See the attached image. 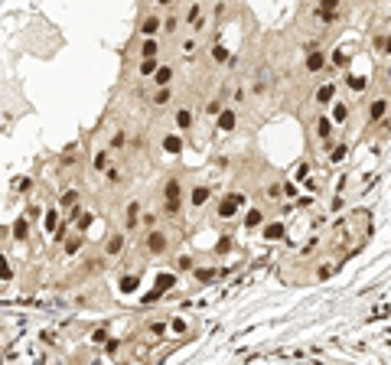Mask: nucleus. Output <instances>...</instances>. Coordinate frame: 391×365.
<instances>
[{
  "instance_id": "f257e3e1",
  "label": "nucleus",
  "mask_w": 391,
  "mask_h": 365,
  "mask_svg": "<svg viewBox=\"0 0 391 365\" xmlns=\"http://www.w3.org/2000/svg\"><path fill=\"white\" fill-rule=\"evenodd\" d=\"M163 209L170 212V216H180L183 202H180V180H166L163 186Z\"/></svg>"
},
{
  "instance_id": "f03ea898",
  "label": "nucleus",
  "mask_w": 391,
  "mask_h": 365,
  "mask_svg": "<svg viewBox=\"0 0 391 365\" xmlns=\"http://www.w3.org/2000/svg\"><path fill=\"white\" fill-rule=\"evenodd\" d=\"M323 69H326V52L310 42L307 46V72H323Z\"/></svg>"
},
{
  "instance_id": "7ed1b4c3",
  "label": "nucleus",
  "mask_w": 391,
  "mask_h": 365,
  "mask_svg": "<svg viewBox=\"0 0 391 365\" xmlns=\"http://www.w3.org/2000/svg\"><path fill=\"white\" fill-rule=\"evenodd\" d=\"M238 206H245V196H242V192L225 196V199H222V206H219V216H222V219H232L235 212H238Z\"/></svg>"
},
{
  "instance_id": "20e7f679",
  "label": "nucleus",
  "mask_w": 391,
  "mask_h": 365,
  "mask_svg": "<svg viewBox=\"0 0 391 365\" xmlns=\"http://www.w3.org/2000/svg\"><path fill=\"white\" fill-rule=\"evenodd\" d=\"M173 284H176V274H160V277H157V284H154V290H150L144 300H147V304H154V300L160 297V293H166V290L173 287Z\"/></svg>"
},
{
  "instance_id": "39448f33",
  "label": "nucleus",
  "mask_w": 391,
  "mask_h": 365,
  "mask_svg": "<svg viewBox=\"0 0 391 365\" xmlns=\"http://www.w3.org/2000/svg\"><path fill=\"white\" fill-rule=\"evenodd\" d=\"M186 23H189L192 33H202L206 30V16H202V4H192L189 10H186Z\"/></svg>"
},
{
  "instance_id": "423d86ee",
  "label": "nucleus",
  "mask_w": 391,
  "mask_h": 365,
  "mask_svg": "<svg viewBox=\"0 0 391 365\" xmlns=\"http://www.w3.org/2000/svg\"><path fill=\"white\" fill-rule=\"evenodd\" d=\"M388 108H391V101H388V98H375V101L368 104V124L381 121V118L388 114Z\"/></svg>"
},
{
  "instance_id": "0eeeda50",
  "label": "nucleus",
  "mask_w": 391,
  "mask_h": 365,
  "mask_svg": "<svg viewBox=\"0 0 391 365\" xmlns=\"http://www.w3.org/2000/svg\"><path fill=\"white\" fill-rule=\"evenodd\" d=\"M235 124H238V118H235L232 108H222V111L215 114V127L225 131V134H228V131H235Z\"/></svg>"
},
{
  "instance_id": "6e6552de",
  "label": "nucleus",
  "mask_w": 391,
  "mask_h": 365,
  "mask_svg": "<svg viewBox=\"0 0 391 365\" xmlns=\"http://www.w3.org/2000/svg\"><path fill=\"white\" fill-rule=\"evenodd\" d=\"M333 101H336V85L333 82L319 85L316 88V104H323V108H326V104H333Z\"/></svg>"
},
{
  "instance_id": "1a4fd4ad",
  "label": "nucleus",
  "mask_w": 391,
  "mask_h": 365,
  "mask_svg": "<svg viewBox=\"0 0 391 365\" xmlns=\"http://www.w3.org/2000/svg\"><path fill=\"white\" fill-rule=\"evenodd\" d=\"M147 248L154 254H163L166 251V235H163V231H150V235H147Z\"/></svg>"
},
{
  "instance_id": "9d476101",
  "label": "nucleus",
  "mask_w": 391,
  "mask_h": 365,
  "mask_svg": "<svg viewBox=\"0 0 391 365\" xmlns=\"http://www.w3.org/2000/svg\"><path fill=\"white\" fill-rule=\"evenodd\" d=\"M160 26H163V20H160V16H144V20H140V33H144V36H154V33L160 30Z\"/></svg>"
},
{
  "instance_id": "9b49d317",
  "label": "nucleus",
  "mask_w": 391,
  "mask_h": 365,
  "mask_svg": "<svg viewBox=\"0 0 391 365\" xmlns=\"http://www.w3.org/2000/svg\"><path fill=\"white\" fill-rule=\"evenodd\" d=\"M316 137L319 140H330L333 137V121L326 118V114H323V118H316Z\"/></svg>"
},
{
  "instance_id": "f8f14e48",
  "label": "nucleus",
  "mask_w": 391,
  "mask_h": 365,
  "mask_svg": "<svg viewBox=\"0 0 391 365\" xmlns=\"http://www.w3.org/2000/svg\"><path fill=\"white\" fill-rule=\"evenodd\" d=\"M163 150H166L170 157H180V150H183V140L176 137V134H166V137H163Z\"/></svg>"
},
{
  "instance_id": "ddd939ff",
  "label": "nucleus",
  "mask_w": 391,
  "mask_h": 365,
  "mask_svg": "<svg viewBox=\"0 0 391 365\" xmlns=\"http://www.w3.org/2000/svg\"><path fill=\"white\" fill-rule=\"evenodd\" d=\"M104 251H108V257L121 254V251H124V235H111V238H108V245H104Z\"/></svg>"
},
{
  "instance_id": "4468645a",
  "label": "nucleus",
  "mask_w": 391,
  "mask_h": 365,
  "mask_svg": "<svg viewBox=\"0 0 391 365\" xmlns=\"http://www.w3.org/2000/svg\"><path fill=\"white\" fill-rule=\"evenodd\" d=\"M157 52H160V46H157V39H144V42H140V56H144V59H157Z\"/></svg>"
},
{
  "instance_id": "2eb2a0df",
  "label": "nucleus",
  "mask_w": 391,
  "mask_h": 365,
  "mask_svg": "<svg viewBox=\"0 0 391 365\" xmlns=\"http://www.w3.org/2000/svg\"><path fill=\"white\" fill-rule=\"evenodd\" d=\"M176 127H180V131H189L192 127V111H176Z\"/></svg>"
},
{
  "instance_id": "dca6fc26",
  "label": "nucleus",
  "mask_w": 391,
  "mask_h": 365,
  "mask_svg": "<svg viewBox=\"0 0 391 365\" xmlns=\"http://www.w3.org/2000/svg\"><path fill=\"white\" fill-rule=\"evenodd\" d=\"M264 238H268V242H277V238H284V225H280V222L264 225Z\"/></svg>"
},
{
  "instance_id": "f3484780",
  "label": "nucleus",
  "mask_w": 391,
  "mask_h": 365,
  "mask_svg": "<svg viewBox=\"0 0 391 365\" xmlns=\"http://www.w3.org/2000/svg\"><path fill=\"white\" fill-rule=\"evenodd\" d=\"M264 222V216H261V209H251V212H245V228H257Z\"/></svg>"
},
{
  "instance_id": "a211bd4d",
  "label": "nucleus",
  "mask_w": 391,
  "mask_h": 365,
  "mask_svg": "<svg viewBox=\"0 0 391 365\" xmlns=\"http://www.w3.org/2000/svg\"><path fill=\"white\" fill-rule=\"evenodd\" d=\"M365 78H359V75H345V88H349V92H365Z\"/></svg>"
},
{
  "instance_id": "6ab92c4d",
  "label": "nucleus",
  "mask_w": 391,
  "mask_h": 365,
  "mask_svg": "<svg viewBox=\"0 0 391 365\" xmlns=\"http://www.w3.org/2000/svg\"><path fill=\"white\" fill-rule=\"evenodd\" d=\"M154 78H157V85H170V78H173V69H170V66H160Z\"/></svg>"
},
{
  "instance_id": "aec40b11",
  "label": "nucleus",
  "mask_w": 391,
  "mask_h": 365,
  "mask_svg": "<svg viewBox=\"0 0 391 365\" xmlns=\"http://www.w3.org/2000/svg\"><path fill=\"white\" fill-rule=\"evenodd\" d=\"M137 216H140V202H127V228L137 225Z\"/></svg>"
},
{
  "instance_id": "412c9836",
  "label": "nucleus",
  "mask_w": 391,
  "mask_h": 365,
  "mask_svg": "<svg viewBox=\"0 0 391 365\" xmlns=\"http://www.w3.org/2000/svg\"><path fill=\"white\" fill-rule=\"evenodd\" d=\"M189 199H192V206H202V202H206V199H209V189H206V186H196V189H192V196H189Z\"/></svg>"
},
{
  "instance_id": "4be33fe9",
  "label": "nucleus",
  "mask_w": 391,
  "mask_h": 365,
  "mask_svg": "<svg viewBox=\"0 0 391 365\" xmlns=\"http://www.w3.org/2000/svg\"><path fill=\"white\" fill-rule=\"evenodd\" d=\"M333 118H336V121H345V118H349V104H345V101H336Z\"/></svg>"
},
{
  "instance_id": "5701e85b",
  "label": "nucleus",
  "mask_w": 391,
  "mask_h": 365,
  "mask_svg": "<svg viewBox=\"0 0 391 365\" xmlns=\"http://www.w3.org/2000/svg\"><path fill=\"white\" fill-rule=\"evenodd\" d=\"M137 284H140V281L134 277V274H131V277H124V281H121V293H134Z\"/></svg>"
},
{
  "instance_id": "b1692460",
  "label": "nucleus",
  "mask_w": 391,
  "mask_h": 365,
  "mask_svg": "<svg viewBox=\"0 0 391 365\" xmlns=\"http://www.w3.org/2000/svg\"><path fill=\"white\" fill-rule=\"evenodd\" d=\"M212 59H215V62H228V49L222 46V42H215V46H212Z\"/></svg>"
},
{
  "instance_id": "393cba45",
  "label": "nucleus",
  "mask_w": 391,
  "mask_h": 365,
  "mask_svg": "<svg viewBox=\"0 0 391 365\" xmlns=\"http://www.w3.org/2000/svg\"><path fill=\"white\" fill-rule=\"evenodd\" d=\"M46 231H59V212H46Z\"/></svg>"
},
{
  "instance_id": "a878e982",
  "label": "nucleus",
  "mask_w": 391,
  "mask_h": 365,
  "mask_svg": "<svg viewBox=\"0 0 391 365\" xmlns=\"http://www.w3.org/2000/svg\"><path fill=\"white\" fill-rule=\"evenodd\" d=\"M154 104H170V88L166 85H160V92L154 95Z\"/></svg>"
},
{
  "instance_id": "bb28decb",
  "label": "nucleus",
  "mask_w": 391,
  "mask_h": 365,
  "mask_svg": "<svg viewBox=\"0 0 391 365\" xmlns=\"http://www.w3.org/2000/svg\"><path fill=\"white\" fill-rule=\"evenodd\" d=\"M26 228H30V225H26V219H16V225H13V238H20V242H23V238H26Z\"/></svg>"
},
{
  "instance_id": "cd10ccee",
  "label": "nucleus",
  "mask_w": 391,
  "mask_h": 365,
  "mask_svg": "<svg viewBox=\"0 0 391 365\" xmlns=\"http://www.w3.org/2000/svg\"><path fill=\"white\" fill-rule=\"evenodd\" d=\"M375 46H378L381 52H385V56H391V33H388V36H378V39H375Z\"/></svg>"
},
{
  "instance_id": "c85d7f7f",
  "label": "nucleus",
  "mask_w": 391,
  "mask_h": 365,
  "mask_svg": "<svg viewBox=\"0 0 391 365\" xmlns=\"http://www.w3.org/2000/svg\"><path fill=\"white\" fill-rule=\"evenodd\" d=\"M0 277H4V281H10V277H13V268L7 264V257H4V254H0Z\"/></svg>"
},
{
  "instance_id": "c756f323",
  "label": "nucleus",
  "mask_w": 391,
  "mask_h": 365,
  "mask_svg": "<svg viewBox=\"0 0 391 365\" xmlns=\"http://www.w3.org/2000/svg\"><path fill=\"white\" fill-rule=\"evenodd\" d=\"M150 72H157V62L154 59H144V62H140V75H150Z\"/></svg>"
},
{
  "instance_id": "7c9ffc66",
  "label": "nucleus",
  "mask_w": 391,
  "mask_h": 365,
  "mask_svg": "<svg viewBox=\"0 0 391 365\" xmlns=\"http://www.w3.org/2000/svg\"><path fill=\"white\" fill-rule=\"evenodd\" d=\"M176 26H180V20H176V16H166V20H163V30H166V33H176Z\"/></svg>"
},
{
  "instance_id": "2f4dec72",
  "label": "nucleus",
  "mask_w": 391,
  "mask_h": 365,
  "mask_svg": "<svg viewBox=\"0 0 391 365\" xmlns=\"http://www.w3.org/2000/svg\"><path fill=\"white\" fill-rule=\"evenodd\" d=\"M206 111H209V114H219V111H222V98H212V101L206 104Z\"/></svg>"
},
{
  "instance_id": "473e14b6",
  "label": "nucleus",
  "mask_w": 391,
  "mask_h": 365,
  "mask_svg": "<svg viewBox=\"0 0 391 365\" xmlns=\"http://www.w3.org/2000/svg\"><path fill=\"white\" fill-rule=\"evenodd\" d=\"M95 170H108V154H98L95 157Z\"/></svg>"
},
{
  "instance_id": "72a5a7b5",
  "label": "nucleus",
  "mask_w": 391,
  "mask_h": 365,
  "mask_svg": "<svg viewBox=\"0 0 391 365\" xmlns=\"http://www.w3.org/2000/svg\"><path fill=\"white\" fill-rule=\"evenodd\" d=\"M75 202H78V192H66V196H62V206H69V209H72Z\"/></svg>"
},
{
  "instance_id": "f704fd0d",
  "label": "nucleus",
  "mask_w": 391,
  "mask_h": 365,
  "mask_svg": "<svg viewBox=\"0 0 391 365\" xmlns=\"http://www.w3.org/2000/svg\"><path fill=\"white\" fill-rule=\"evenodd\" d=\"M196 277H199V281H212V277H215V271H212V268H202V271H196Z\"/></svg>"
},
{
  "instance_id": "c9c22d12",
  "label": "nucleus",
  "mask_w": 391,
  "mask_h": 365,
  "mask_svg": "<svg viewBox=\"0 0 391 365\" xmlns=\"http://www.w3.org/2000/svg\"><path fill=\"white\" fill-rule=\"evenodd\" d=\"M104 349H108V355H114L121 349V339H108V346H104Z\"/></svg>"
},
{
  "instance_id": "e433bc0d",
  "label": "nucleus",
  "mask_w": 391,
  "mask_h": 365,
  "mask_svg": "<svg viewBox=\"0 0 391 365\" xmlns=\"http://www.w3.org/2000/svg\"><path fill=\"white\" fill-rule=\"evenodd\" d=\"M92 339H95V342H108V333H104V329H95Z\"/></svg>"
},
{
  "instance_id": "4c0bfd02",
  "label": "nucleus",
  "mask_w": 391,
  "mask_h": 365,
  "mask_svg": "<svg viewBox=\"0 0 391 365\" xmlns=\"http://www.w3.org/2000/svg\"><path fill=\"white\" fill-rule=\"evenodd\" d=\"M92 222H95V216H88V212H85V216L78 219V228H88V225H92Z\"/></svg>"
},
{
  "instance_id": "58836bf2",
  "label": "nucleus",
  "mask_w": 391,
  "mask_h": 365,
  "mask_svg": "<svg viewBox=\"0 0 391 365\" xmlns=\"http://www.w3.org/2000/svg\"><path fill=\"white\" fill-rule=\"evenodd\" d=\"M183 52H186V56H192V52H196V42L186 39V42H183Z\"/></svg>"
},
{
  "instance_id": "ea45409f",
  "label": "nucleus",
  "mask_w": 391,
  "mask_h": 365,
  "mask_svg": "<svg viewBox=\"0 0 391 365\" xmlns=\"http://www.w3.org/2000/svg\"><path fill=\"white\" fill-rule=\"evenodd\" d=\"M342 157H345V147H336V154H333V163H339Z\"/></svg>"
},
{
  "instance_id": "a19ab883",
  "label": "nucleus",
  "mask_w": 391,
  "mask_h": 365,
  "mask_svg": "<svg viewBox=\"0 0 391 365\" xmlns=\"http://www.w3.org/2000/svg\"><path fill=\"white\" fill-rule=\"evenodd\" d=\"M66 251H69V254H75V251H78V238H72V242L66 245Z\"/></svg>"
},
{
  "instance_id": "79ce46f5",
  "label": "nucleus",
  "mask_w": 391,
  "mask_h": 365,
  "mask_svg": "<svg viewBox=\"0 0 391 365\" xmlns=\"http://www.w3.org/2000/svg\"><path fill=\"white\" fill-rule=\"evenodd\" d=\"M157 4H163V7H166V4H173V0H157Z\"/></svg>"
}]
</instances>
